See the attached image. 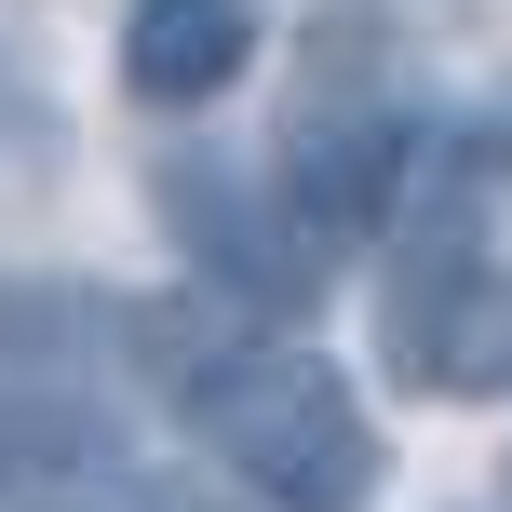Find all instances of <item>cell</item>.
<instances>
[{
	"label": "cell",
	"instance_id": "1",
	"mask_svg": "<svg viewBox=\"0 0 512 512\" xmlns=\"http://www.w3.org/2000/svg\"><path fill=\"white\" fill-rule=\"evenodd\" d=\"M162 364V405L189 418V445H203L230 486H256L270 512H364L378 499V418H364V391L337 378L310 337L283 324H203L149 337Z\"/></svg>",
	"mask_w": 512,
	"mask_h": 512
},
{
	"label": "cell",
	"instance_id": "2",
	"mask_svg": "<svg viewBox=\"0 0 512 512\" xmlns=\"http://www.w3.org/2000/svg\"><path fill=\"white\" fill-rule=\"evenodd\" d=\"M378 337H391V378H405L418 405H512V270L459 216L418 230V256L391 270Z\"/></svg>",
	"mask_w": 512,
	"mask_h": 512
},
{
	"label": "cell",
	"instance_id": "3",
	"mask_svg": "<svg viewBox=\"0 0 512 512\" xmlns=\"http://www.w3.org/2000/svg\"><path fill=\"white\" fill-rule=\"evenodd\" d=\"M162 216H176V243L203 256V283H230L256 324H297L310 297H324V243L283 216V189L230 176V162H162Z\"/></svg>",
	"mask_w": 512,
	"mask_h": 512
},
{
	"label": "cell",
	"instance_id": "4",
	"mask_svg": "<svg viewBox=\"0 0 512 512\" xmlns=\"http://www.w3.org/2000/svg\"><path fill=\"white\" fill-rule=\"evenodd\" d=\"M283 216H297L310 243H364L405 216L418 189V122L405 108H297V135H283Z\"/></svg>",
	"mask_w": 512,
	"mask_h": 512
},
{
	"label": "cell",
	"instance_id": "5",
	"mask_svg": "<svg viewBox=\"0 0 512 512\" xmlns=\"http://www.w3.org/2000/svg\"><path fill=\"white\" fill-rule=\"evenodd\" d=\"M256 68V0H135L122 14V81L149 108H216Z\"/></svg>",
	"mask_w": 512,
	"mask_h": 512
},
{
	"label": "cell",
	"instance_id": "6",
	"mask_svg": "<svg viewBox=\"0 0 512 512\" xmlns=\"http://www.w3.org/2000/svg\"><path fill=\"white\" fill-rule=\"evenodd\" d=\"M41 512H176V499H162V486H135V472H68Z\"/></svg>",
	"mask_w": 512,
	"mask_h": 512
},
{
	"label": "cell",
	"instance_id": "7",
	"mask_svg": "<svg viewBox=\"0 0 512 512\" xmlns=\"http://www.w3.org/2000/svg\"><path fill=\"white\" fill-rule=\"evenodd\" d=\"M0 499H14V432H0Z\"/></svg>",
	"mask_w": 512,
	"mask_h": 512
},
{
	"label": "cell",
	"instance_id": "8",
	"mask_svg": "<svg viewBox=\"0 0 512 512\" xmlns=\"http://www.w3.org/2000/svg\"><path fill=\"white\" fill-rule=\"evenodd\" d=\"M499 176H512V122H499Z\"/></svg>",
	"mask_w": 512,
	"mask_h": 512
}]
</instances>
